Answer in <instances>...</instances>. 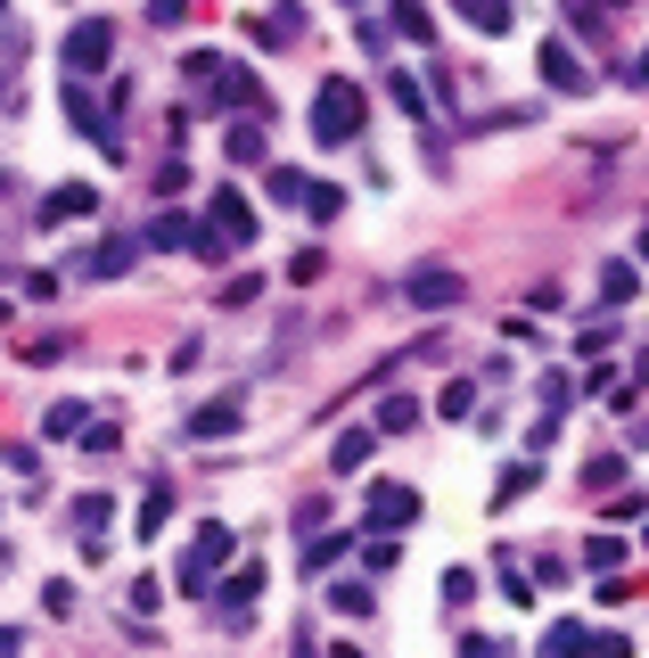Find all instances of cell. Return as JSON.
I'll list each match as a JSON object with an SVG mask.
<instances>
[{
  "mask_svg": "<svg viewBox=\"0 0 649 658\" xmlns=\"http://www.w3.org/2000/svg\"><path fill=\"white\" fill-rule=\"evenodd\" d=\"M321 272H329V256H321V247H304V256H297V263H288V281H297V288H313V281H321Z\"/></svg>",
  "mask_w": 649,
  "mask_h": 658,
  "instance_id": "cell-42",
  "label": "cell"
},
{
  "mask_svg": "<svg viewBox=\"0 0 649 658\" xmlns=\"http://www.w3.org/2000/svg\"><path fill=\"white\" fill-rule=\"evenodd\" d=\"M362 568H371V576H387V568H403V544H395V535H371V544H362Z\"/></svg>",
  "mask_w": 649,
  "mask_h": 658,
  "instance_id": "cell-32",
  "label": "cell"
},
{
  "mask_svg": "<svg viewBox=\"0 0 649 658\" xmlns=\"http://www.w3.org/2000/svg\"><path fill=\"white\" fill-rule=\"evenodd\" d=\"M436 412H445V420H461V412H477V395H469V387H461V378H452V387H445V395H436Z\"/></svg>",
  "mask_w": 649,
  "mask_h": 658,
  "instance_id": "cell-44",
  "label": "cell"
},
{
  "mask_svg": "<svg viewBox=\"0 0 649 658\" xmlns=\"http://www.w3.org/2000/svg\"><path fill=\"white\" fill-rule=\"evenodd\" d=\"M387 91H395V108H403V115H420V108H427V99H420V83H411V75H387Z\"/></svg>",
  "mask_w": 649,
  "mask_h": 658,
  "instance_id": "cell-45",
  "label": "cell"
},
{
  "mask_svg": "<svg viewBox=\"0 0 649 658\" xmlns=\"http://www.w3.org/2000/svg\"><path fill=\"white\" fill-rule=\"evenodd\" d=\"M633 83H641V91H649V50H641V66H633Z\"/></svg>",
  "mask_w": 649,
  "mask_h": 658,
  "instance_id": "cell-51",
  "label": "cell"
},
{
  "mask_svg": "<svg viewBox=\"0 0 649 658\" xmlns=\"http://www.w3.org/2000/svg\"><path fill=\"white\" fill-rule=\"evenodd\" d=\"M584 568H592V576H616V568H625V544H616V535H592V544H584Z\"/></svg>",
  "mask_w": 649,
  "mask_h": 658,
  "instance_id": "cell-29",
  "label": "cell"
},
{
  "mask_svg": "<svg viewBox=\"0 0 649 658\" xmlns=\"http://www.w3.org/2000/svg\"><path fill=\"white\" fill-rule=\"evenodd\" d=\"M83 214H99V189H91V182H58L50 198H41L34 223H41V231H58V223H83Z\"/></svg>",
  "mask_w": 649,
  "mask_h": 658,
  "instance_id": "cell-9",
  "label": "cell"
},
{
  "mask_svg": "<svg viewBox=\"0 0 649 658\" xmlns=\"http://www.w3.org/2000/svg\"><path fill=\"white\" fill-rule=\"evenodd\" d=\"M149 17H157V25H182V17H189V0H149Z\"/></svg>",
  "mask_w": 649,
  "mask_h": 658,
  "instance_id": "cell-47",
  "label": "cell"
},
{
  "mask_svg": "<svg viewBox=\"0 0 649 658\" xmlns=\"http://www.w3.org/2000/svg\"><path fill=\"white\" fill-rule=\"evenodd\" d=\"M592 658H633V642H625V634H600V642H592Z\"/></svg>",
  "mask_w": 649,
  "mask_h": 658,
  "instance_id": "cell-48",
  "label": "cell"
},
{
  "mask_svg": "<svg viewBox=\"0 0 649 658\" xmlns=\"http://www.w3.org/2000/svg\"><path fill=\"white\" fill-rule=\"evenodd\" d=\"M58 108H66V124L83 132V140H99V157H124V132H115V108H99L91 99V83H58Z\"/></svg>",
  "mask_w": 649,
  "mask_h": 658,
  "instance_id": "cell-2",
  "label": "cell"
},
{
  "mask_svg": "<svg viewBox=\"0 0 649 658\" xmlns=\"http://www.w3.org/2000/svg\"><path fill=\"white\" fill-rule=\"evenodd\" d=\"M205 231H214V239L239 256V247L263 231V223H255V207H247V189H230V182H223V189H205Z\"/></svg>",
  "mask_w": 649,
  "mask_h": 658,
  "instance_id": "cell-7",
  "label": "cell"
},
{
  "mask_svg": "<svg viewBox=\"0 0 649 658\" xmlns=\"http://www.w3.org/2000/svg\"><path fill=\"white\" fill-rule=\"evenodd\" d=\"M214 601H223V609H247V601H263V568H230V576L214 584Z\"/></svg>",
  "mask_w": 649,
  "mask_h": 658,
  "instance_id": "cell-17",
  "label": "cell"
},
{
  "mask_svg": "<svg viewBox=\"0 0 649 658\" xmlns=\"http://www.w3.org/2000/svg\"><path fill=\"white\" fill-rule=\"evenodd\" d=\"M140 239H149V247H182V256H189V239H198V223H189V214H157V223L140 231Z\"/></svg>",
  "mask_w": 649,
  "mask_h": 658,
  "instance_id": "cell-22",
  "label": "cell"
},
{
  "mask_svg": "<svg viewBox=\"0 0 649 658\" xmlns=\"http://www.w3.org/2000/svg\"><path fill=\"white\" fill-rule=\"evenodd\" d=\"M535 66H542V83H551L559 99L592 91V66H584V58H575V50H567V41H559V34H551V41H542V50H535Z\"/></svg>",
  "mask_w": 649,
  "mask_h": 658,
  "instance_id": "cell-8",
  "label": "cell"
},
{
  "mask_svg": "<svg viewBox=\"0 0 649 658\" xmlns=\"http://www.w3.org/2000/svg\"><path fill=\"white\" fill-rule=\"evenodd\" d=\"M223 157H230V165H263V115H247V124H230Z\"/></svg>",
  "mask_w": 649,
  "mask_h": 658,
  "instance_id": "cell-19",
  "label": "cell"
},
{
  "mask_svg": "<svg viewBox=\"0 0 649 658\" xmlns=\"http://www.w3.org/2000/svg\"><path fill=\"white\" fill-rule=\"evenodd\" d=\"M362 124H371V108H362V83L329 75L313 91V140L321 149H346V140H362Z\"/></svg>",
  "mask_w": 649,
  "mask_h": 658,
  "instance_id": "cell-1",
  "label": "cell"
},
{
  "mask_svg": "<svg viewBox=\"0 0 649 658\" xmlns=\"http://www.w3.org/2000/svg\"><path fill=\"white\" fill-rule=\"evenodd\" d=\"M17 355H25V362H58V355H66V330H41V338H25Z\"/></svg>",
  "mask_w": 649,
  "mask_h": 658,
  "instance_id": "cell-40",
  "label": "cell"
},
{
  "mask_svg": "<svg viewBox=\"0 0 649 658\" xmlns=\"http://www.w3.org/2000/svg\"><path fill=\"white\" fill-rule=\"evenodd\" d=\"M329 658H371V650H353V642H329Z\"/></svg>",
  "mask_w": 649,
  "mask_h": 658,
  "instance_id": "cell-50",
  "label": "cell"
},
{
  "mask_svg": "<svg viewBox=\"0 0 649 658\" xmlns=\"http://www.w3.org/2000/svg\"><path fill=\"white\" fill-rule=\"evenodd\" d=\"M157 601H165V584H157V576H132V593H124V618H149Z\"/></svg>",
  "mask_w": 649,
  "mask_h": 658,
  "instance_id": "cell-33",
  "label": "cell"
},
{
  "mask_svg": "<svg viewBox=\"0 0 649 658\" xmlns=\"http://www.w3.org/2000/svg\"><path fill=\"white\" fill-rule=\"evenodd\" d=\"M165 510H173V486H149V502H140V526H132V535H157Z\"/></svg>",
  "mask_w": 649,
  "mask_h": 658,
  "instance_id": "cell-36",
  "label": "cell"
},
{
  "mask_svg": "<svg viewBox=\"0 0 649 658\" xmlns=\"http://www.w3.org/2000/svg\"><path fill=\"white\" fill-rule=\"evenodd\" d=\"M329 609H337V618H371V609H378V584L371 576H337L329 584Z\"/></svg>",
  "mask_w": 649,
  "mask_h": 658,
  "instance_id": "cell-14",
  "label": "cell"
},
{
  "mask_svg": "<svg viewBox=\"0 0 649 658\" xmlns=\"http://www.w3.org/2000/svg\"><path fill=\"white\" fill-rule=\"evenodd\" d=\"M108 58H115V25H108V17H83V25H66V50H58V66H66L75 83H91L99 66H108Z\"/></svg>",
  "mask_w": 649,
  "mask_h": 658,
  "instance_id": "cell-4",
  "label": "cell"
},
{
  "mask_svg": "<svg viewBox=\"0 0 649 658\" xmlns=\"http://www.w3.org/2000/svg\"><path fill=\"white\" fill-rule=\"evenodd\" d=\"M616 486H625V461H616V452L584 461V494H616Z\"/></svg>",
  "mask_w": 649,
  "mask_h": 658,
  "instance_id": "cell-27",
  "label": "cell"
},
{
  "mask_svg": "<svg viewBox=\"0 0 649 658\" xmlns=\"http://www.w3.org/2000/svg\"><path fill=\"white\" fill-rule=\"evenodd\" d=\"M641 263H649V231H641Z\"/></svg>",
  "mask_w": 649,
  "mask_h": 658,
  "instance_id": "cell-52",
  "label": "cell"
},
{
  "mask_svg": "<svg viewBox=\"0 0 649 658\" xmlns=\"http://www.w3.org/2000/svg\"><path fill=\"white\" fill-rule=\"evenodd\" d=\"M592 601H600V609H625V601H633V576H625V568H616V576H600Z\"/></svg>",
  "mask_w": 649,
  "mask_h": 658,
  "instance_id": "cell-39",
  "label": "cell"
},
{
  "mask_svg": "<svg viewBox=\"0 0 649 658\" xmlns=\"http://www.w3.org/2000/svg\"><path fill=\"white\" fill-rule=\"evenodd\" d=\"M0 568H9V560H0Z\"/></svg>",
  "mask_w": 649,
  "mask_h": 658,
  "instance_id": "cell-55",
  "label": "cell"
},
{
  "mask_svg": "<svg viewBox=\"0 0 649 658\" xmlns=\"http://www.w3.org/2000/svg\"><path fill=\"white\" fill-rule=\"evenodd\" d=\"M41 429H50V436H83V429H91V412L66 395V404H50V412H41Z\"/></svg>",
  "mask_w": 649,
  "mask_h": 658,
  "instance_id": "cell-26",
  "label": "cell"
},
{
  "mask_svg": "<svg viewBox=\"0 0 649 658\" xmlns=\"http://www.w3.org/2000/svg\"><path fill=\"white\" fill-rule=\"evenodd\" d=\"M182 75H189V91H205V83L223 75V50H189V58H182Z\"/></svg>",
  "mask_w": 649,
  "mask_h": 658,
  "instance_id": "cell-34",
  "label": "cell"
},
{
  "mask_svg": "<svg viewBox=\"0 0 649 658\" xmlns=\"http://www.w3.org/2000/svg\"><path fill=\"white\" fill-rule=\"evenodd\" d=\"M411 420H420V404H411V395H387V404H378V429H387V436H403Z\"/></svg>",
  "mask_w": 649,
  "mask_h": 658,
  "instance_id": "cell-35",
  "label": "cell"
},
{
  "mask_svg": "<svg viewBox=\"0 0 649 658\" xmlns=\"http://www.w3.org/2000/svg\"><path fill=\"white\" fill-rule=\"evenodd\" d=\"M535 486H542V461H510V470H501V486H494V510H510L519 494H535Z\"/></svg>",
  "mask_w": 649,
  "mask_h": 658,
  "instance_id": "cell-20",
  "label": "cell"
},
{
  "mask_svg": "<svg viewBox=\"0 0 649 658\" xmlns=\"http://www.w3.org/2000/svg\"><path fill=\"white\" fill-rule=\"evenodd\" d=\"M205 108H239V115H272V91H263V75L255 66H239V58H223V75L205 83Z\"/></svg>",
  "mask_w": 649,
  "mask_h": 658,
  "instance_id": "cell-5",
  "label": "cell"
},
{
  "mask_svg": "<svg viewBox=\"0 0 649 658\" xmlns=\"http://www.w3.org/2000/svg\"><path fill=\"white\" fill-rule=\"evenodd\" d=\"M297 9H272V17H247V41H263V50H279V41H297Z\"/></svg>",
  "mask_w": 649,
  "mask_h": 658,
  "instance_id": "cell-18",
  "label": "cell"
},
{
  "mask_svg": "<svg viewBox=\"0 0 649 658\" xmlns=\"http://www.w3.org/2000/svg\"><path fill=\"white\" fill-rule=\"evenodd\" d=\"M609 9H625V0H609Z\"/></svg>",
  "mask_w": 649,
  "mask_h": 658,
  "instance_id": "cell-53",
  "label": "cell"
},
{
  "mask_svg": "<svg viewBox=\"0 0 649 658\" xmlns=\"http://www.w3.org/2000/svg\"><path fill=\"white\" fill-rule=\"evenodd\" d=\"M263 189H272L279 207H304V189H313V182H304L297 165H272V173H263Z\"/></svg>",
  "mask_w": 649,
  "mask_h": 658,
  "instance_id": "cell-25",
  "label": "cell"
},
{
  "mask_svg": "<svg viewBox=\"0 0 649 658\" xmlns=\"http://www.w3.org/2000/svg\"><path fill=\"white\" fill-rule=\"evenodd\" d=\"M362 510H371V526H411V519H420V486H395V477H378Z\"/></svg>",
  "mask_w": 649,
  "mask_h": 658,
  "instance_id": "cell-10",
  "label": "cell"
},
{
  "mask_svg": "<svg viewBox=\"0 0 649 658\" xmlns=\"http://www.w3.org/2000/svg\"><path fill=\"white\" fill-rule=\"evenodd\" d=\"M609 346H616V321H609V313L575 330V355H584V362H592V355H609Z\"/></svg>",
  "mask_w": 649,
  "mask_h": 658,
  "instance_id": "cell-30",
  "label": "cell"
},
{
  "mask_svg": "<svg viewBox=\"0 0 649 658\" xmlns=\"http://www.w3.org/2000/svg\"><path fill=\"white\" fill-rule=\"evenodd\" d=\"M337 207H346V189H337V182H313V189H304V214H313V223H337Z\"/></svg>",
  "mask_w": 649,
  "mask_h": 658,
  "instance_id": "cell-31",
  "label": "cell"
},
{
  "mask_svg": "<svg viewBox=\"0 0 649 658\" xmlns=\"http://www.w3.org/2000/svg\"><path fill=\"white\" fill-rule=\"evenodd\" d=\"M535 395H542V412H567V395H575V387H567V371H542Z\"/></svg>",
  "mask_w": 649,
  "mask_h": 658,
  "instance_id": "cell-43",
  "label": "cell"
},
{
  "mask_svg": "<svg viewBox=\"0 0 649 658\" xmlns=\"http://www.w3.org/2000/svg\"><path fill=\"white\" fill-rule=\"evenodd\" d=\"M469 9V25H477V34H510V25H519V9H510V0H461Z\"/></svg>",
  "mask_w": 649,
  "mask_h": 658,
  "instance_id": "cell-23",
  "label": "cell"
},
{
  "mask_svg": "<svg viewBox=\"0 0 649 658\" xmlns=\"http://www.w3.org/2000/svg\"><path fill=\"white\" fill-rule=\"evenodd\" d=\"M239 551V535L230 526H198L189 535V551H182V593L198 601V593H214V576H223V560Z\"/></svg>",
  "mask_w": 649,
  "mask_h": 658,
  "instance_id": "cell-3",
  "label": "cell"
},
{
  "mask_svg": "<svg viewBox=\"0 0 649 658\" xmlns=\"http://www.w3.org/2000/svg\"><path fill=\"white\" fill-rule=\"evenodd\" d=\"M329 470L337 477H362V470H371V429H346V436H337V445H329Z\"/></svg>",
  "mask_w": 649,
  "mask_h": 658,
  "instance_id": "cell-15",
  "label": "cell"
},
{
  "mask_svg": "<svg viewBox=\"0 0 649 658\" xmlns=\"http://www.w3.org/2000/svg\"><path fill=\"white\" fill-rule=\"evenodd\" d=\"M445 601H452V609L477 601V568H445Z\"/></svg>",
  "mask_w": 649,
  "mask_h": 658,
  "instance_id": "cell-38",
  "label": "cell"
},
{
  "mask_svg": "<svg viewBox=\"0 0 649 658\" xmlns=\"http://www.w3.org/2000/svg\"><path fill=\"white\" fill-rule=\"evenodd\" d=\"M0 9H9V0H0Z\"/></svg>",
  "mask_w": 649,
  "mask_h": 658,
  "instance_id": "cell-54",
  "label": "cell"
},
{
  "mask_svg": "<svg viewBox=\"0 0 649 658\" xmlns=\"http://www.w3.org/2000/svg\"><path fill=\"white\" fill-rule=\"evenodd\" d=\"M584 650H592V634H584L575 618H559L551 634H542V658H584Z\"/></svg>",
  "mask_w": 649,
  "mask_h": 658,
  "instance_id": "cell-21",
  "label": "cell"
},
{
  "mask_svg": "<svg viewBox=\"0 0 649 658\" xmlns=\"http://www.w3.org/2000/svg\"><path fill=\"white\" fill-rule=\"evenodd\" d=\"M66 519H75V535H83V544H108L115 502H108V494H75V502H66Z\"/></svg>",
  "mask_w": 649,
  "mask_h": 658,
  "instance_id": "cell-13",
  "label": "cell"
},
{
  "mask_svg": "<svg viewBox=\"0 0 649 658\" xmlns=\"http://www.w3.org/2000/svg\"><path fill=\"white\" fill-rule=\"evenodd\" d=\"M395 288H403V305H420V313H445V305H461L469 281H461V263H411Z\"/></svg>",
  "mask_w": 649,
  "mask_h": 658,
  "instance_id": "cell-6",
  "label": "cell"
},
{
  "mask_svg": "<svg viewBox=\"0 0 649 658\" xmlns=\"http://www.w3.org/2000/svg\"><path fill=\"white\" fill-rule=\"evenodd\" d=\"M346 551H353V535H313V544H304V568L329 576V560H346Z\"/></svg>",
  "mask_w": 649,
  "mask_h": 658,
  "instance_id": "cell-28",
  "label": "cell"
},
{
  "mask_svg": "<svg viewBox=\"0 0 649 658\" xmlns=\"http://www.w3.org/2000/svg\"><path fill=\"white\" fill-rule=\"evenodd\" d=\"M239 429H247V404H239V395H214V404L189 412V436H239Z\"/></svg>",
  "mask_w": 649,
  "mask_h": 658,
  "instance_id": "cell-11",
  "label": "cell"
},
{
  "mask_svg": "<svg viewBox=\"0 0 649 658\" xmlns=\"http://www.w3.org/2000/svg\"><path fill=\"white\" fill-rule=\"evenodd\" d=\"M0 658H25V634H17V625H0Z\"/></svg>",
  "mask_w": 649,
  "mask_h": 658,
  "instance_id": "cell-49",
  "label": "cell"
},
{
  "mask_svg": "<svg viewBox=\"0 0 649 658\" xmlns=\"http://www.w3.org/2000/svg\"><path fill=\"white\" fill-rule=\"evenodd\" d=\"M255 297H263V272H239V281L214 288V305H255Z\"/></svg>",
  "mask_w": 649,
  "mask_h": 658,
  "instance_id": "cell-37",
  "label": "cell"
},
{
  "mask_svg": "<svg viewBox=\"0 0 649 658\" xmlns=\"http://www.w3.org/2000/svg\"><path fill=\"white\" fill-rule=\"evenodd\" d=\"M501 601H519V609H526V601H535V593H526V568H519V560H510V551H501Z\"/></svg>",
  "mask_w": 649,
  "mask_h": 658,
  "instance_id": "cell-41",
  "label": "cell"
},
{
  "mask_svg": "<svg viewBox=\"0 0 649 658\" xmlns=\"http://www.w3.org/2000/svg\"><path fill=\"white\" fill-rule=\"evenodd\" d=\"M395 41H411V50H427V41H436V17H427L420 0H395Z\"/></svg>",
  "mask_w": 649,
  "mask_h": 658,
  "instance_id": "cell-16",
  "label": "cell"
},
{
  "mask_svg": "<svg viewBox=\"0 0 649 658\" xmlns=\"http://www.w3.org/2000/svg\"><path fill=\"white\" fill-rule=\"evenodd\" d=\"M41 609H50V618H75V584L58 576V584H50V593H41Z\"/></svg>",
  "mask_w": 649,
  "mask_h": 658,
  "instance_id": "cell-46",
  "label": "cell"
},
{
  "mask_svg": "<svg viewBox=\"0 0 649 658\" xmlns=\"http://www.w3.org/2000/svg\"><path fill=\"white\" fill-rule=\"evenodd\" d=\"M140 247H149V239H140V231H115V239H108V247H99V256H91V281H124L132 263H140Z\"/></svg>",
  "mask_w": 649,
  "mask_h": 658,
  "instance_id": "cell-12",
  "label": "cell"
},
{
  "mask_svg": "<svg viewBox=\"0 0 649 658\" xmlns=\"http://www.w3.org/2000/svg\"><path fill=\"white\" fill-rule=\"evenodd\" d=\"M633 288H641L633 263H600V305H633Z\"/></svg>",
  "mask_w": 649,
  "mask_h": 658,
  "instance_id": "cell-24",
  "label": "cell"
}]
</instances>
